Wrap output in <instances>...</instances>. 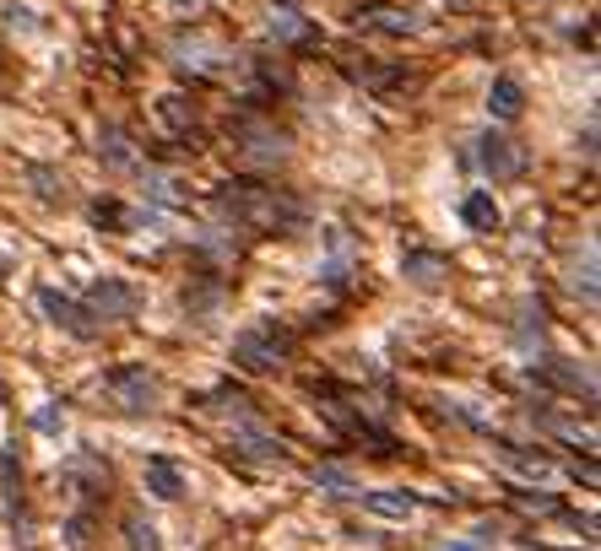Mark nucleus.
Masks as SVG:
<instances>
[{"mask_svg": "<svg viewBox=\"0 0 601 551\" xmlns=\"http://www.w3.org/2000/svg\"><path fill=\"white\" fill-rule=\"evenodd\" d=\"M217 217L244 228V233H298L309 222V206L293 189H276L261 179H228L217 189Z\"/></svg>", "mask_w": 601, "mask_h": 551, "instance_id": "1", "label": "nucleus"}, {"mask_svg": "<svg viewBox=\"0 0 601 551\" xmlns=\"http://www.w3.org/2000/svg\"><path fill=\"white\" fill-rule=\"evenodd\" d=\"M293 346H298V335L282 319H255L250 330L233 335V367L239 373H276V367H287Z\"/></svg>", "mask_w": 601, "mask_h": 551, "instance_id": "2", "label": "nucleus"}, {"mask_svg": "<svg viewBox=\"0 0 601 551\" xmlns=\"http://www.w3.org/2000/svg\"><path fill=\"white\" fill-rule=\"evenodd\" d=\"M103 400L114 411H125V417H152L157 400H163V384L146 363H120L103 373Z\"/></svg>", "mask_w": 601, "mask_h": 551, "instance_id": "3", "label": "nucleus"}, {"mask_svg": "<svg viewBox=\"0 0 601 551\" xmlns=\"http://www.w3.org/2000/svg\"><path fill=\"white\" fill-rule=\"evenodd\" d=\"M467 163L482 174V179L510 184V179H521V174H526V146H521V141H510V135H499V130H482V135L471 141Z\"/></svg>", "mask_w": 601, "mask_h": 551, "instance_id": "4", "label": "nucleus"}, {"mask_svg": "<svg viewBox=\"0 0 601 551\" xmlns=\"http://www.w3.org/2000/svg\"><path fill=\"white\" fill-rule=\"evenodd\" d=\"M493 460H499L515 482H526V487H553V482H558V460H553L547 449H526V443L493 438Z\"/></svg>", "mask_w": 601, "mask_h": 551, "instance_id": "5", "label": "nucleus"}, {"mask_svg": "<svg viewBox=\"0 0 601 551\" xmlns=\"http://www.w3.org/2000/svg\"><path fill=\"white\" fill-rule=\"evenodd\" d=\"M228 454H233V460H244V465H261V471L293 465L287 443H282L276 432H266L261 422H239V428L228 432Z\"/></svg>", "mask_w": 601, "mask_h": 551, "instance_id": "6", "label": "nucleus"}, {"mask_svg": "<svg viewBox=\"0 0 601 551\" xmlns=\"http://www.w3.org/2000/svg\"><path fill=\"white\" fill-rule=\"evenodd\" d=\"M81 308H87L98 324H120V319H131L135 308H141V293H135L131 282H120V276H103V282L87 287Z\"/></svg>", "mask_w": 601, "mask_h": 551, "instance_id": "7", "label": "nucleus"}, {"mask_svg": "<svg viewBox=\"0 0 601 551\" xmlns=\"http://www.w3.org/2000/svg\"><path fill=\"white\" fill-rule=\"evenodd\" d=\"M39 308H44V319L55 324V330H66V335H76V341H98V319L81 308V298H66L61 287H39Z\"/></svg>", "mask_w": 601, "mask_h": 551, "instance_id": "8", "label": "nucleus"}, {"mask_svg": "<svg viewBox=\"0 0 601 551\" xmlns=\"http://www.w3.org/2000/svg\"><path fill=\"white\" fill-rule=\"evenodd\" d=\"M536 384H547V389H564V395H586V406L597 400V378H591V367L569 363V357H542L532 367Z\"/></svg>", "mask_w": 601, "mask_h": 551, "instance_id": "9", "label": "nucleus"}, {"mask_svg": "<svg viewBox=\"0 0 601 551\" xmlns=\"http://www.w3.org/2000/svg\"><path fill=\"white\" fill-rule=\"evenodd\" d=\"M61 476H66V487L81 497V508H92V503L109 497V465H103L98 454H70Z\"/></svg>", "mask_w": 601, "mask_h": 551, "instance_id": "10", "label": "nucleus"}, {"mask_svg": "<svg viewBox=\"0 0 601 551\" xmlns=\"http://www.w3.org/2000/svg\"><path fill=\"white\" fill-rule=\"evenodd\" d=\"M141 482H146V492H152L157 503H179V497L190 492L185 465H179V460H168V454H152V460L141 465Z\"/></svg>", "mask_w": 601, "mask_h": 551, "instance_id": "11", "label": "nucleus"}, {"mask_svg": "<svg viewBox=\"0 0 601 551\" xmlns=\"http://www.w3.org/2000/svg\"><path fill=\"white\" fill-rule=\"evenodd\" d=\"M352 271H358V249H352V233L347 228H331L326 233V265H320V282L341 293L347 282H352Z\"/></svg>", "mask_w": 601, "mask_h": 551, "instance_id": "12", "label": "nucleus"}, {"mask_svg": "<svg viewBox=\"0 0 601 551\" xmlns=\"http://www.w3.org/2000/svg\"><path fill=\"white\" fill-rule=\"evenodd\" d=\"M358 27H374V33L406 38V33H417V27H423V16H417V11H406V5H363V11H358Z\"/></svg>", "mask_w": 601, "mask_h": 551, "instance_id": "13", "label": "nucleus"}, {"mask_svg": "<svg viewBox=\"0 0 601 551\" xmlns=\"http://www.w3.org/2000/svg\"><path fill=\"white\" fill-rule=\"evenodd\" d=\"M98 163H103L109 174H131V168H141L131 135H125L120 124H103V130H98Z\"/></svg>", "mask_w": 601, "mask_h": 551, "instance_id": "14", "label": "nucleus"}, {"mask_svg": "<svg viewBox=\"0 0 601 551\" xmlns=\"http://www.w3.org/2000/svg\"><path fill=\"white\" fill-rule=\"evenodd\" d=\"M401 276H406L412 287H439V282L450 276V260H445L439 249H406V260H401Z\"/></svg>", "mask_w": 601, "mask_h": 551, "instance_id": "15", "label": "nucleus"}, {"mask_svg": "<svg viewBox=\"0 0 601 551\" xmlns=\"http://www.w3.org/2000/svg\"><path fill=\"white\" fill-rule=\"evenodd\" d=\"M363 497V508L374 514V519H412L417 508H423V497L406 487H380V492H358Z\"/></svg>", "mask_w": 601, "mask_h": 551, "instance_id": "16", "label": "nucleus"}, {"mask_svg": "<svg viewBox=\"0 0 601 551\" xmlns=\"http://www.w3.org/2000/svg\"><path fill=\"white\" fill-rule=\"evenodd\" d=\"M488 114L499 124H515L526 114V87H521L515 76H493V87H488Z\"/></svg>", "mask_w": 601, "mask_h": 551, "instance_id": "17", "label": "nucleus"}, {"mask_svg": "<svg viewBox=\"0 0 601 551\" xmlns=\"http://www.w3.org/2000/svg\"><path fill=\"white\" fill-rule=\"evenodd\" d=\"M200 411L206 417H233V422H255V400L233 384H217L211 395H200Z\"/></svg>", "mask_w": 601, "mask_h": 551, "instance_id": "18", "label": "nucleus"}, {"mask_svg": "<svg viewBox=\"0 0 601 551\" xmlns=\"http://www.w3.org/2000/svg\"><path fill=\"white\" fill-rule=\"evenodd\" d=\"M271 38H282V44H309V38H315V22H304V11H298V5H287V0H282V5H271Z\"/></svg>", "mask_w": 601, "mask_h": 551, "instance_id": "19", "label": "nucleus"}, {"mask_svg": "<svg viewBox=\"0 0 601 551\" xmlns=\"http://www.w3.org/2000/svg\"><path fill=\"white\" fill-rule=\"evenodd\" d=\"M461 222H467L471 233H493V228H499V200H493V189H471L467 200H461Z\"/></svg>", "mask_w": 601, "mask_h": 551, "instance_id": "20", "label": "nucleus"}, {"mask_svg": "<svg viewBox=\"0 0 601 551\" xmlns=\"http://www.w3.org/2000/svg\"><path fill=\"white\" fill-rule=\"evenodd\" d=\"M141 184H146V200H152V206H163V211H185V206H190V195L179 189V179H174V174H157V168H146V174H141Z\"/></svg>", "mask_w": 601, "mask_h": 551, "instance_id": "21", "label": "nucleus"}, {"mask_svg": "<svg viewBox=\"0 0 601 551\" xmlns=\"http://www.w3.org/2000/svg\"><path fill=\"white\" fill-rule=\"evenodd\" d=\"M120 536H125V551H163L157 525H152V519H141V514H125V519H120Z\"/></svg>", "mask_w": 601, "mask_h": 551, "instance_id": "22", "label": "nucleus"}, {"mask_svg": "<svg viewBox=\"0 0 601 551\" xmlns=\"http://www.w3.org/2000/svg\"><path fill=\"white\" fill-rule=\"evenodd\" d=\"M244 157H255V163H282L287 157V141L276 135V130H244Z\"/></svg>", "mask_w": 601, "mask_h": 551, "instance_id": "23", "label": "nucleus"}, {"mask_svg": "<svg viewBox=\"0 0 601 551\" xmlns=\"http://www.w3.org/2000/svg\"><path fill=\"white\" fill-rule=\"evenodd\" d=\"M569 287H575L586 304H597V244H586V254L569 265Z\"/></svg>", "mask_w": 601, "mask_h": 551, "instance_id": "24", "label": "nucleus"}, {"mask_svg": "<svg viewBox=\"0 0 601 551\" xmlns=\"http://www.w3.org/2000/svg\"><path fill=\"white\" fill-rule=\"evenodd\" d=\"M0 492H6V514L22 519V471H17V454H0Z\"/></svg>", "mask_w": 601, "mask_h": 551, "instance_id": "25", "label": "nucleus"}, {"mask_svg": "<svg viewBox=\"0 0 601 551\" xmlns=\"http://www.w3.org/2000/svg\"><path fill=\"white\" fill-rule=\"evenodd\" d=\"M309 482H315L320 492H331V497H352V492H358L352 471H341V465H315V471H309Z\"/></svg>", "mask_w": 601, "mask_h": 551, "instance_id": "26", "label": "nucleus"}, {"mask_svg": "<svg viewBox=\"0 0 601 551\" xmlns=\"http://www.w3.org/2000/svg\"><path fill=\"white\" fill-rule=\"evenodd\" d=\"M66 547L70 551H87L92 547V508H76L66 519Z\"/></svg>", "mask_w": 601, "mask_h": 551, "instance_id": "27", "label": "nucleus"}, {"mask_svg": "<svg viewBox=\"0 0 601 551\" xmlns=\"http://www.w3.org/2000/svg\"><path fill=\"white\" fill-rule=\"evenodd\" d=\"M28 179L39 184V200H50V206H61V200H66V179H61L55 168H28Z\"/></svg>", "mask_w": 601, "mask_h": 551, "instance_id": "28", "label": "nucleus"}, {"mask_svg": "<svg viewBox=\"0 0 601 551\" xmlns=\"http://www.w3.org/2000/svg\"><path fill=\"white\" fill-rule=\"evenodd\" d=\"M0 16H6V27H22V33H44V22H39V11L33 5H0Z\"/></svg>", "mask_w": 601, "mask_h": 551, "instance_id": "29", "label": "nucleus"}, {"mask_svg": "<svg viewBox=\"0 0 601 551\" xmlns=\"http://www.w3.org/2000/svg\"><path fill=\"white\" fill-rule=\"evenodd\" d=\"M33 428H39V432H61V428H66V411L44 406V411H33Z\"/></svg>", "mask_w": 601, "mask_h": 551, "instance_id": "30", "label": "nucleus"}, {"mask_svg": "<svg viewBox=\"0 0 601 551\" xmlns=\"http://www.w3.org/2000/svg\"><path fill=\"white\" fill-rule=\"evenodd\" d=\"M434 551H488V547H477V541H439Z\"/></svg>", "mask_w": 601, "mask_h": 551, "instance_id": "31", "label": "nucleus"}, {"mask_svg": "<svg viewBox=\"0 0 601 551\" xmlns=\"http://www.w3.org/2000/svg\"><path fill=\"white\" fill-rule=\"evenodd\" d=\"M168 5H174V11H185V16H190V11H200V5H206V0H168Z\"/></svg>", "mask_w": 601, "mask_h": 551, "instance_id": "32", "label": "nucleus"}]
</instances>
